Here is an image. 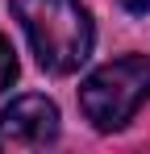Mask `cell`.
Listing matches in <instances>:
<instances>
[{
	"mask_svg": "<svg viewBox=\"0 0 150 154\" xmlns=\"http://www.w3.org/2000/svg\"><path fill=\"white\" fill-rule=\"evenodd\" d=\"M58 142V108L46 96H21L0 112V150H46Z\"/></svg>",
	"mask_w": 150,
	"mask_h": 154,
	"instance_id": "cell-3",
	"label": "cell"
},
{
	"mask_svg": "<svg viewBox=\"0 0 150 154\" xmlns=\"http://www.w3.org/2000/svg\"><path fill=\"white\" fill-rule=\"evenodd\" d=\"M150 96V58L146 54H121L113 63L96 67L79 83V108L92 129L113 133L121 129Z\"/></svg>",
	"mask_w": 150,
	"mask_h": 154,
	"instance_id": "cell-2",
	"label": "cell"
},
{
	"mask_svg": "<svg viewBox=\"0 0 150 154\" xmlns=\"http://www.w3.org/2000/svg\"><path fill=\"white\" fill-rule=\"evenodd\" d=\"M38 63L50 75H71L88 63L96 29L83 0H8Z\"/></svg>",
	"mask_w": 150,
	"mask_h": 154,
	"instance_id": "cell-1",
	"label": "cell"
},
{
	"mask_svg": "<svg viewBox=\"0 0 150 154\" xmlns=\"http://www.w3.org/2000/svg\"><path fill=\"white\" fill-rule=\"evenodd\" d=\"M13 79H17V54H13V46H8V38L0 33V92H4Z\"/></svg>",
	"mask_w": 150,
	"mask_h": 154,
	"instance_id": "cell-4",
	"label": "cell"
},
{
	"mask_svg": "<svg viewBox=\"0 0 150 154\" xmlns=\"http://www.w3.org/2000/svg\"><path fill=\"white\" fill-rule=\"evenodd\" d=\"M129 13H150V0H121Z\"/></svg>",
	"mask_w": 150,
	"mask_h": 154,
	"instance_id": "cell-5",
	"label": "cell"
}]
</instances>
